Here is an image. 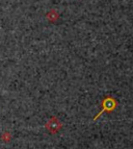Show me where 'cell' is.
I'll return each instance as SVG.
<instances>
[{
  "label": "cell",
  "instance_id": "6da1fadb",
  "mask_svg": "<svg viewBox=\"0 0 133 149\" xmlns=\"http://www.w3.org/2000/svg\"><path fill=\"white\" fill-rule=\"evenodd\" d=\"M116 107H118V101L114 99V97H110V96L105 97V98L102 100V103H101L102 109L98 113V114L96 115V117H94V121H96V120L98 119V118L100 117V116H101L103 113H111V112H114V109H116Z\"/></svg>",
  "mask_w": 133,
  "mask_h": 149
},
{
  "label": "cell",
  "instance_id": "7a4b0ae2",
  "mask_svg": "<svg viewBox=\"0 0 133 149\" xmlns=\"http://www.w3.org/2000/svg\"><path fill=\"white\" fill-rule=\"evenodd\" d=\"M45 127H46V129H47L50 134H55L62 128V123L59 121L58 118L55 117V116H53V117L50 118L49 121L46 123Z\"/></svg>",
  "mask_w": 133,
  "mask_h": 149
},
{
  "label": "cell",
  "instance_id": "3957f363",
  "mask_svg": "<svg viewBox=\"0 0 133 149\" xmlns=\"http://www.w3.org/2000/svg\"><path fill=\"white\" fill-rule=\"evenodd\" d=\"M46 18H47V20L49 21L50 23H55L57 20H58L59 14L57 13L56 10L52 8V10H50L49 12L46 14Z\"/></svg>",
  "mask_w": 133,
  "mask_h": 149
},
{
  "label": "cell",
  "instance_id": "277c9868",
  "mask_svg": "<svg viewBox=\"0 0 133 149\" xmlns=\"http://www.w3.org/2000/svg\"><path fill=\"white\" fill-rule=\"evenodd\" d=\"M1 139H2L3 141L5 142V143H8V142L10 141V132H4V134H2Z\"/></svg>",
  "mask_w": 133,
  "mask_h": 149
}]
</instances>
